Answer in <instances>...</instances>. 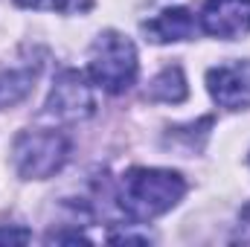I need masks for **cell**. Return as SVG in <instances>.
<instances>
[{"label": "cell", "mask_w": 250, "mask_h": 247, "mask_svg": "<svg viewBox=\"0 0 250 247\" xmlns=\"http://www.w3.org/2000/svg\"><path fill=\"white\" fill-rule=\"evenodd\" d=\"M207 90L227 111L250 108V59L212 67L207 73Z\"/></svg>", "instance_id": "277c9868"}, {"label": "cell", "mask_w": 250, "mask_h": 247, "mask_svg": "<svg viewBox=\"0 0 250 247\" xmlns=\"http://www.w3.org/2000/svg\"><path fill=\"white\" fill-rule=\"evenodd\" d=\"M187 192L178 172L169 169H128L120 181V206L134 221H148L169 212Z\"/></svg>", "instance_id": "6da1fadb"}, {"label": "cell", "mask_w": 250, "mask_h": 247, "mask_svg": "<svg viewBox=\"0 0 250 247\" xmlns=\"http://www.w3.org/2000/svg\"><path fill=\"white\" fill-rule=\"evenodd\" d=\"M15 166L23 178L44 181L67 163L70 143L59 131H26L15 140Z\"/></svg>", "instance_id": "3957f363"}, {"label": "cell", "mask_w": 250, "mask_h": 247, "mask_svg": "<svg viewBox=\"0 0 250 247\" xmlns=\"http://www.w3.org/2000/svg\"><path fill=\"white\" fill-rule=\"evenodd\" d=\"M148 41L154 44H169V41H187L195 35V18L192 12L184 6H172V9H163L157 18L146 21L143 23Z\"/></svg>", "instance_id": "52a82bcc"}, {"label": "cell", "mask_w": 250, "mask_h": 247, "mask_svg": "<svg viewBox=\"0 0 250 247\" xmlns=\"http://www.w3.org/2000/svg\"><path fill=\"white\" fill-rule=\"evenodd\" d=\"M32 87V70H9L0 73V108L21 102Z\"/></svg>", "instance_id": "9c48e42d"}, {"label": "cell", "mask_w": 250, "mask_h": 247, "mask_svg": "<svg viewBox=\"0 0 250 247\" xmlns=\"http://www.w3.org/2000/svg\"><path fill=\"white\" fill-rule=\"evenodd\" d=\"M187 79H184V70L181 67H166L148 87V96L154 102H184L187 99Z\"/></svg>", "instance_id": "ba28073f"}, {"label": "cell", "mask_w": 250, "mask_h": 247, "mask_svg": "<svg viewBox=\"0 0 250 247\" xmlns=\"http://www.w3.org/2000/svg\"><path fill=\"white\" fill-rule=\"evenodd\" d=\"M47 108L59 120H84V117L93 114L96 102H93V93H90L84 76L76 73V70H64L53 84Z\"/></svg>", "instance_id": "5b68a950"}, {"label": "cell", "mask_w": 250, "mask_h": 247, "mask_svg": "<svg viewBox=\"0 0 250 247\" xmlns=\"http://www.w3.org/2000/svg\"><path fill=\"white\" fill-rule=\"evenodd\" d=\"M201 26L212 38H242L250 32V0H207Z\"/></svg>", "instance_id": "8992f818"}, {"label": "cell", "mask_w": 250, "mask_h": 247, "mask_svg": "<svg viewBox=\"0 0 250 247\" xmlns=\"http://www.w3.org/2000/svg\"><path fill=\"white\" fill-rule=\"evenodd\" d=\"M26 9H44V12H73V9H84L87 0H15Z\"/></svg>", "instance_id": "30bf717a"}, {"label": "cell", "mask_w": 250, "mask_h": 247, "mask_svg": "<svg viewBox=\"0 0 250 247\" xmlns=\"http://www.w3.org/2000/svg\"><path fill=\"white\" fill-rule=\"evenodd\" d=\"M87 73L90 79L108 90V93H125L140 73L137 62V47L131 44V38H125L123 32H102L93 47H90V59H87Z\"/></svg>", "instance_id": "7a4b0ae2"}, {"label": "cell", "mask_w": 250, "mask_h": 247, "mask_svg": "<svg viewBox=\"0 0 250 247\" xmlns=\"http://www.w3.org/2000/svg\"><path fill=\"white\" fill-rule=\"evenodd\" d=\"M32 236L23 227H0V245H26Z\"/></svg>", "instance_id": "8fae6325"}]
</instances>
